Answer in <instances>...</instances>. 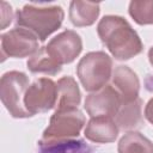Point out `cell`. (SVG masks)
<instances>
[{
	"label": "cell",
	"instance_id": "15",
	"mask_svg": "<svg viewBox=\"0 0 153 153\" xmlns=\"http://www.w3.org/2000/svg\"><path fill=\"white\" fill-rule=\"evenodd\" d=\"M56 110L78 108L81 102V93L76 81L72 76H62L57 80Z\"/></svg>",
	"mask_w": 153,
	"mask_h": 153
},
{
	"label": "cell",
	"instance_id": "14",
	"mask_svg": "<svg viewBox=\"0 0 153 153\" xmlns=\"http://www.w3.org/2000/svg\"><path fill=\"white\" fill-rule=\"evenodd\" d=\"M37 153H93V151L84 140L66 139L41 140Z\"/></svg>",
	"mask_w": 153,
	"mask_h": 153
},
{
	"label": "cell",
	"instance_id": "3",
	"mask_svg": "<svg viewBox=\"0 0 153 153\" xmlns=\"http://www.w3.org/2000/svg\"><path fill=\"white\" fill-rule=\"evenodd\" d=\"M76 74L86 91L96 92L106 86L112 76V60L104 51H90L79 61Z\"/></svg>",
	"mask_w": 153,
	"mask_h": 153
},
{
	"label": "cell",
	"instance_id": "9",
	"mask_svg": "<svg viewBox=\"0 0 153 153\" xmlns=\"http://www.w3.org/2000/svg\"><path fill=\"white\" fill-rule=\"evenodd\" d=\"M121 104L122 100L116 88L112 85H106L103 88L90 93L85 99L84 108L91 117H115Z\"/></svg>",
	"mask_w": 153,
	"mask_h": 153
},
{
	"label": "cell",
	"instance_id": "20",
	"mask_svg": "<svg viewBox=\"0 0 153 153\" xmlns=\"http://www.w3.org/2000/svg\"><path fill=\"white\" fill-rule=\"evenodd\" d=\"M145 117L151 124H153V97L147 102L145 106Z\"/></svg>",
	"mask_w": 153,
	"mask_h": 153
},
{
	"label": "cell",
	"instance_id": "1",
	"mask_svg": "<svg viewBox=\"0 0 153 153\" xmlns=\"http://www.w3.org/2000/svg\"><path fill=\"white\" fill-rule=\"evenodd\" d=\"M97 33L102 43L118 61L129 60L143 49L137 32L121 16H104L97 25Z\"/></svg>",
	"mask_w": 153,
	"mask_h": 153
},
{
	"label": "cell",
	"instance_id": "13",
	"mask_svg": "<svg viewBox=\"0 0 153 153\" xmlns=\"http://www.w3.org/2000/svg\"><path fill=\"white\" fill-rule=\"evenodd\" d=\"M100 8L97 2L74 0L69 5V19L74 26L82 27L94 24Z\"/></svg>",
	"mask_w": 153,
	"mask_h": 153
},
{
	"label": "cell",
	"instance_id": "11",
	"mask_svg": "<svg viewBox=\"0 0 153 153\" xmlns=\"http://www.w3.org/2000/svg\"><path fill=\"white\" fill-rule=\"evenodd\" d=\"M118 127L112 117L109 116H98L91 117L84 135L87 140L96 143H108L116 140L118 135Z\"/></svg>",
	"mask_w": 153,
	"mask_h": 153
},
{
	"label": "cell",
	"instance_id": "10",
	"mask_svg": "<svg viewBox=\"0 0 153 153\" xmlns=\"http://www.w3.org/2000/svg\"><path fill=\"white\" fill-rule=\"evenodd\" d=\"M112 86L118 92L122 103L139 98L140 80L128 66H117L112 73Z\"/></svg>",
	"mask_w": 153,
	"mask_h": 153
},
{
	"label": "cell",
	"instance_id": "6",
	"mask_svg": "<svg viewBox=\"0 0 153 153\" xmlns=\"http://www.w3.org/2000/svg\"><path fill=\"white\" fill-rule=\"evenodd\" d=\"M57 85L49 78L36 79L26 90L24 104L33 116L38 112H47L56 106Z\"/></svg>",
	"mask_w": 153,
	"mask_h": 153
},
{
	"label": "cell",
	"instance_id": "17",
	"mask_svg": "<svg viewBox=\"0 0 153 153\" xmlns=\"http://www.w3.org/2000/svg\"><path fill=\"white\" fill-rule=\"evenodd\" d=\"M118 153H153V142L139 131H128L118 141Z\"/></svg>",
	"mask_w": 153,
	"mask_h": 153
},
{
	"label": "cell",
	"instance_id": "16",
	"mask_svg": "<svg viewBox=\"0 0 153 153\" xmlns=\"http://www.w3.org/2000/svg\"><path fill=\"white\" fill-rule=\"evenodd\" d=\"M27 68L31 73H41L48 75H55L61 72L62 67L57 63L47 51L45 45L41 47L29 60H27Z\"/></svg>",
	"mask_w": 153,
	"mask_h": 153
},
{
	"label": "cell",
	"instance_id": "18",
	"mask_svg": "<svg viewBox=\"0 0 153 153\" xmlns=\"http://www.w3.org/2000/svg\"><path fill=\"white\" fill-rule=\"evenodd\" d=\"M128 12L139 25L153 24V0L130 1Z\"/></svg>",
	"mask_w": 153,
	"mask_h": 153
},
{
	"label": "cell",
	"instance_id": "2",
	"mask_svg": "<svg viewBox=\"0 0 153 153\" xmlns=\"http://www.w3.org/2000/svg\"><path fill=\"white\" fill-rule=\"evenodd\" d=\"M65 12L59 5L27 4L17 11L16 23L19 27L31 31L41 42L55 32L62 25Z\"/></svg>",
	"mask_w": 153,
	"mask_h": 153
},
{
	"label": "cell",
	"instance_id": "8",
	"mask_svg": "<svg viewBox=\"0 0 153 153\" xmlns=\"http://www.w3.org/2000/svg\"><path fill=\"white\" fill-rule=\"evenodd\" d=\"M49 55L61 66L73 62L82 50L81 37L73 30H65L45 45Z\"/></svg>",
	"mask_w": 153,
	"mask_h": 153
},
{
	"label": "cell",
	"instance_id": "4",
	"mask_svg": "<svg viewBox=\"0 0 153 153\" xmlns=\"http://www.w3.org/2000/svg\"><path fill=\"white\" fill-rule=\"evenodd\" d=\"M29 86V78L23 72L10 71L1 76L0 98L6 110L14 118H27L32 116L24 104V97Z\"/></svg>",
	"mask_w": 153,
	"mask_h": 153
},
{
	"label": "cell",
	"instance_id": "19",
	"mask_svg": "<svg viewBox=\"0 0 153 153\" xmlns=\"http://www.w3.org/2000/svg\"><path fill=\"white\" fill-rule=\"evenodd\" d=\"M13 18V12L11 5H8L6 1L1 2V29H5L8 24H11Z\"/></svg>",
	"mask_w": 153,
	"mask_h": 153
},
{
	"label": "cell",
	"instance_id": "21",
	"mask_svg": "<svg viewBox=\"0 0 153 153\" xmlns=\"http://www.w3.org/2000/svg\"><path fill=\"white\" fill-rule=\"evenodd\" d=\"M148 60H149V63H151L152 67H153V47L148 50Z\"/></svg>",
	"mask_w": 153,
	"mask_h": 153
},
{
	"label": "cell",
	"instance_id": "5",
	"mask_svg": "<svg viewBox=\"0 0 153 153\" xmlns=\"http://www.w3.org/2000/svg\"><path fill=\"white\" fill-rule=\"evenodd\" d=\"M85 124V116L78 108L56 110L43 131L42 140H66L76 137Z\"/></svg>",
	"mask_w": 153,
	"mask_h": 153
},
{
	"label": "cell",
	"instance_id": "12",
	"mask_svg": "<svg viewBox=\"0 0 153 153\" xmlns=\"http://www.w3.org/2000/svg\"><path fill=\"white\" fill-rule=\"evenodd\" d=\"M115 122L118 129L122 130H133L135 128H139L143 123L141 98L122 103L118 112L115 116Z\"/></svg>",
	"mask_w": 153,
	"mask_h": 153
},
{
	"label": "cell",
	"instance_id": "7",
	"mask_svg": "<svg viewBox=\"0 0 153 153\" xmlns=\"http://www.w3.org/2000/svg\"><path fill=\"white\" fill-rule=\"evenodd\" d=\"M38 38L27 29L14 27L1 35V55L6 57L32 56L38 50Z\"/></svg>",
	"mask_w": 153,
	"mask_h": 153
}]
</instances>
